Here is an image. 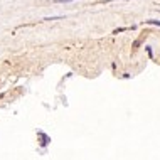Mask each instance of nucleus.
I'll list each match as a JSON object with an SVG mask.
<instances>
[{"mask_svg":"<svg viewBox=\"0 0 160 160\" xmlns=\"http://www.w3.org/2000/svg\"><path fill=\"white\" fill-rule=\"evenodd\" d=\"M148 24H153V26H160V20H147Z\"/></svg>","mask_w":160,"mask_h":160,"instance_id":"obj_1","label":"nucleus"},{"mask_svg":"<svg viewBox=\"0 0 160 160\" xmlns=\"http://www.w3.org/2000/svg\"><path fill=\"white\" fill-rule=\"evenodd\" d=\"M57 19H63V17H61V15H57V17H46L44 20H57Z\"/></svg>","mask_w":160,"mask_h":160,"instance_id":"obj_2","label":"nucleus"},{"mask_svg":"<svg viewBox=\"0 0 160 160\" xmlns=\"http://www.w3.org/2000/svg\"><path fill=\"white\" fill-rule=\"evenodd\" d=\"M57 3H68V2H73V0H54Z\"/></svg>","mask_w":160,"mask_h":160,"instance_id":"obj_3","label":"nucleus"},{"mask_svg":"<svg viewBox=\"0 0 160 160\" xmlns=\"http://www.w3.org/2000/svg\"><path fill=\"white\" fill-rule=\"evenodd\" d=\"M106 2H113V0H106Z\"/></svg>","mask_w":160,"mask_h":160,"instance_id":"obj_4","label":"nucleus"}]
</instances>
